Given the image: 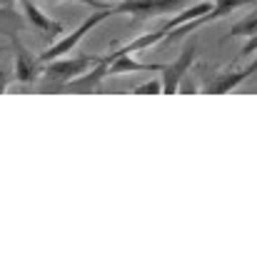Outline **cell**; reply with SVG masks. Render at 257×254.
Wrapping results in <instances>:
<instances>
[{"label":"cell","mask_w":257,"mask_h":254,"mask_svg":"<svg viewBox=\"0 0 257 254\" xmlns=\"http://www.w3.org/2000/svg\"><path fill=\"white\" fill-rule=\"evenodd\" d=\"M133 92H135V95H163V83H160V78H155V80H145V83L135 85Z\"/></svg>","instance_id":"30bf717a"},{"label":"cell","mask_w":257,"mask_h":254,"mask_svg":"<svg viewBox=\"0 0 257 254\" xmlns=\"http://www.w3.org/2000/svg\"><path fill=\"white\" fill-rule=\"evenodd\" d=\"M112 8V5H110ZM110 8H100V10H92L90 15H87L85 20L73 30V33H63L60 38H55V43L50 45V48H45L40 55H38V60L40 63H48V60H55V58H63V55H70L78 45H80V40L85 38V35H90L100 23H105L110 15H112V10Z\"/></svg>","instance_id":"7a4b0ae2"},{"label":"cell","mask_w":257,"mask_h":254,"mask_svg":"<svg viewBox=\"0 0 257 254\" xmlns=\"http://www.w3.org/2000/svg\"><path fill=\"white\" fill-rule=\"evenodd\" d=\"M105 78H107V58L102 55L90 70H85L83 75H78L70 83L63 85L60 92H65V95H95Z\"/></svg>","instance_id":"8992f818"},{"label":"cell","mask_w":257,"mask_h":254,"mask_svg":"<svg viewBox=\"0 0 257 254\" xmlns=\"http://www.w3.org/2000/svg\"><path fill=\"white\" fill-rule=\"evenodd\" d=\"M45 3H83L92 10H100V8H110L112 3H105V0H45Z\"/></svg>","instance_id":"8fae6325"},{"label":"cell","mask_w":257,"mask_h":254,"mask_svg":"<svg viewBox=\"0 0 257 254\" xmlns=\"http://www.w3.org/2000/svg\"><path fill=\"white\" fill-rule=\"evenodd\" d=\"M10 83H13V75H8L5 70H0V95L8 90V85H10Z\"/></svg>","instance_id":"4fadbf2b"},{"label":"cell","mask_w":257,"mask_h":254,"mask_svg":"<svg viewBox=\"0 0 257 254\" xmlns=\"http://www.w3.org/2000/svg\"><path fill=\"white\" fill-rule=\"evenodd\" d=\"M195 55H197V43L195 40H187L180 50V55L172 60L170 65H163L160 70V83H163V95H177V87L180 83L190 75V68L195 63Z\"/></svg>","instance_id":"277c9868"},{"label":"cell","mask_w":257,"mask_h":254,"mask_svg":"<svg viewBox=\"0 0 257 254\" xmlns=\"http://www.w3.org/2000/svg\"><path fill=\"white\" fill-rule=\"evenodd\" d=\"M15 3H20V0H0V8H3V10H10Z\"/></svg>","instance_id":"5bb4252c"},{"label":"cell","mask_w":257,"mask_h":254,"mask_svg":"<svg viewBox=\"0 0 257 254\" xmlns=\"http://www.w3.org/2000/svg\"><path fill=\"white\" fill-rule=\"evenodd\" d=\"M0 15H5V10H3V8H0Z\"/></svg>","instance_id":"2e32d148"},{"label":"cell","mask_w":257,"mask_h":254,"mask_svg":"<svg viewBox=\"0 0 257 254\" xmlns=\"http://www.w3.org/2000/svg\"><path fill=\"white\" fill-rule=\"evenodd\" d=\"M20 8H23V13H25V18H28V23L43 35V38H60L63 33H65V28H63V23H58L53 15H48V13H43L33 0H20Z\"/></svg>","instance_id":"ba28073f"},{"label":"cell","mask_w":257,"mask_h":254,"mask_svg":"<svg viewBox=\"0 0 257 254\" xmlns=\"http://www.w3.org/2000/svg\"><path fill=\"white\" fill-rule=\"evenodd\" d=\"M185 5H190V0H120L112 3V15H130V18H160V15H175L177 10H182Z\"/></svg>","instance_id":"3957f363"},{"label":"cell","mask_w":257,"mask_h":254,"mask_svg":"<svg viewBox=\"0 0 257 254\" xmlns=\"http://www.w3.org/2000/svg\"><path fill=\"white\" fill-rule=\"evenodd\" d=\"M252 53H257V33L247 35V43L242 45V55H245V58H247V55H252Z\"/></svg>","instance_id":"7c38bea8"},{"label":"cell","mask_w":257,"mask_h":254,"mask_svg":"<svg viewBox=\"0 0 257 254\" xmlns=\"http://www.w3.org/2000/svg\"><path fill=\"white\" fill-rule=\"evenodd\" d=\"M100 58L102 55H63V58L43 63L38 90L40 92H60L63 85L70 83L78 75H83L85 70H90Z\"/></svg>","instance_id":"6da1fadb"},{"label":"cell","mask_w":257,"mask_h":254,"mask_svg":"<svg viewBox=\"0 0 257 254\" xmlns=\"http://www.w3.org/2000/svg\"><path fill=\"white\" fill-rule=\"evenodd\" d=\"M107 58V78L110 75H138V73H160L163 65L160 63H140L135 58V53H120V50H112Z\"/></svg>","instance_id":"52a82bcc"},{"label":"cell","mask_w":257,"mask_h":254,"mask_svg":"<svg viewBox=\"0 0 257 254\" xmlns=\"http://www.w3.org/2000/svg\"><path fill=\"white\" fill-rule=\"evenodd\" d=\"M250 75H255L252 65L240 68V70H222V73H217V75L207 83L205 92H207V95H225V92H230V90L240 87V85L250 78Z\"/></svg>","instance_id":"9c48e42d"},{"label":"cell","mask_w":257,"mask_h":254,"mask_svg":"<svg viewBox=\"0 0 257 254\" xmlns=\"http://www.w3.org/2000/svg\"><path fill=\"white\" fill-rule=\"evenodd\" d=\"M10 43H13V80L20 85H38L40 73H43V63L15 35Z\"/></svg>","instance_id":"5b68a950"},{"label":"cell","mask_w":257,"mask_h":254,"mask_svg":"<svg viewBox=\"0 0 257 254\" xmlns=\"http://www.w3.org/2000/svg\"><path fill=\"white\" fill-rule=\"evenodd\" d=\"M250 65H252V70H255V73H257V58H255V60H252V63H250Z\"/></svg>","instance_id":"9a60e30c"}]
</instances>
